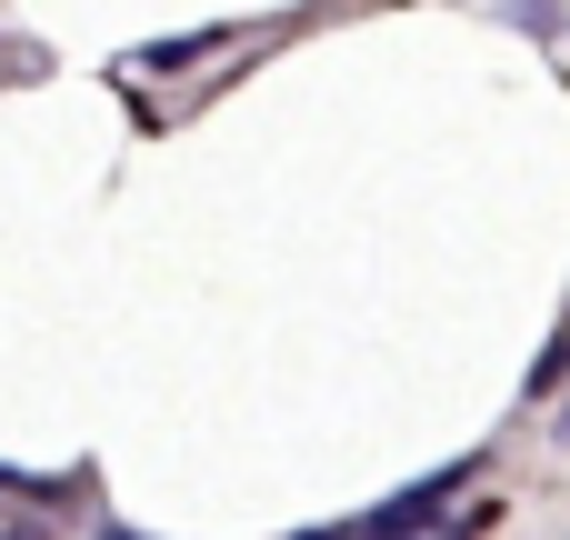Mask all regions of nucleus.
<instances>
[{
	"mask_svg": "<svg viewBox=\"0 0 570 540\" xmlns=\"http://www.w3.org/2000/svg\"><path fill=\"white\" fill-rule=\"evenodd\" d=\"M471 471L481 461H441L431 481H411V491H391L371 521H351L341 540H421V531H441V511H451V491H471Z\"/></svg>",
	"mask_w": 570,
	"mask_h": 540,
	"instance_id": "f257e3e1",
	"label": "nucleus"
},
{
	"mask_svg": "<svg viewBox=\"0 0 570 540\" xmlns=\"http://www.w3.org/2000/svg\"><path fill=\"white\" fill-rule=\"evenodd\" d=\"M551 381H570V341H551V351H541V371H531V391H551Z\"/></svg>",
	"mask_w": 570,
	"mask_h": 540,
	"instance_id": "f03ea898",
	"label": "nucleus"
},
{
	"mask_svg": "<svg viewBox=\"0 0 570 540\" xmlns=\"http://www.w3.org/2000/svg\"><path fill=\"white\" fill-rule=\"evenodd\" d=\"M0 491H10V501H40V481H30V471H10V461H0Z\"/></svg>",
	"mask_w": 570,
	"mask_h": 540,
	"instance_id": "7ed1b4c3",
	"label": "nucleus"
},
{
	"mask_svg": "<svg viewBox=\"0 0 570 540\" xmlns=\"http://www.w3.org/2000/svg\"><path fill=\"white\" fill-rule=\"evenodd\" d=\"M551 441H561V451H570V411H561V421H551Z\"/></svg>",
	"mask_w": 570,
	"mask_h": 540,
	"instance_id": "20e7f679",
	"label": "nucleus"
},
{
	"mask_svg": "<svg viewBox=\"0 0 570 540\" xmlns=\"http://www.w3.org/2000/svg\"><path fill=\"white\" fill-rule=\"evenodd\" d=\"M0 540H40V531H0Z\"/></svg>",
	"mask_w": 570,
	"mask_h": 540,
	"instance_id": "39448f33",
	"label": "nucleus"
},
{
	"mask_svg": "<svg viewBox=\"0 0 570 540\" xmlns=\"http://www.w3.org/2000/svg\"><path fill=\"white\" fill-rule=\"evenodd\" d=\"M100 540H130V531H100Z\"/></svg>",
	"mask_w": 570,
	"mask_h": 540,
	"instance_id": "423d86ee",
	"label": "nucleus"
}]
</instances>
